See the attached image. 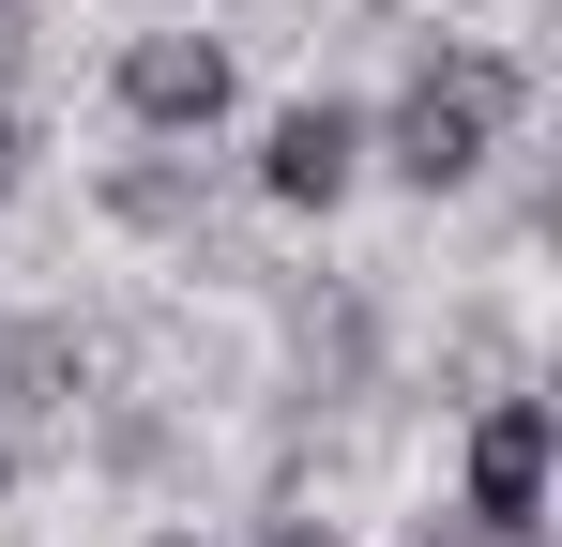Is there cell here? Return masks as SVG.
I'll use <instances>...</instances> for the list:
<instances>
[{
	"label": "cell",
	"mask_w": 562,
	"mask_h": 547,
	"mask_svg": "<svg viewBox=\"0 0 562 547\" xmlns=\"http://www.w3.org/2000/svg\"><path fill=\"white\" fill-rule=\"evenodd\" d=\"M532 46H502V31H426L411 46V91L366 107V182H411V198H471L486 153L532 122Z\"/></svg>",
	"instance_id": "cell-1"
},
{
	"label": "cell",
	"mask_w": 562,
	"mask_h": 547,
	"mask_svg": "<svg viewBox=\"0 0 562 547\" xmlns=\"http://www.w3.org/2000/svg\"><path fill=\"white\" fill-rule=\"evenodd\" d=\"M106 107H122L153 153H198V137L244 107V46H228L213 15H137L122 62H106Z\"/></svg>",
	"instance_id": "cell-2"
},
{
	"label": "cell",
	"mask_w": 562,
	"mask_h": 547,
	"mask_svg": "<svg viewBox=\"0 0 562 547\" xmlns=\"http://www.w3.org/2000/svg\"><path fill=\"white\" fill-rule=\"evenodd\" d=\"M548 380H502V395H471V442H457V502L486 517V533H517V547H548Z\"/></svg>",
	"instance_id": "cell-3"
},
{
	"label": "cell",
	"mask_w": 562,
	"mask_h": 547,
	"mask_svg": "<svg viewBox=\"0 0 562 547\" xmlns=\"http://www.w3.org/2000/svg\"><path fill=\"white\" fill-rule=\"evenodd\" d=\"M259 198L274 213H350L366 198V107L350 91H289L259 122Z\"/></svg>",
	"instance_id": "cell-4"
},
{
	"label": "cell",
	"mask_w": 562,
	"mask_h": 547,
	"mask_svg": "<svg viewBox=\"0 0 562 547\" xmlns=\"http://www.w3.org/2000/svg\"><path fill=\"white\" fill-rule=\"evenodd\" d=\"M92 380H106V350L77 335V320H46V304H31V320L0 335V426H15V442H46V426H77V411H92Z\"/></svg>",
	"instance_id": "cell-5"
},
{
	"label": "cell",
	"mask_w": 562,
	"mask_h": 547,
	"mask_svg": "<svg viewBox=\"0 0 562 547\" xmlns=\"http://www.w3.org/2000/svg\"><path fill=\"white\" fill-rule=\"evenodd\" d=\"M92 213H106V228H153V244H183V259H198V168H183V153L106 168V182H92Z\"/></svg>",
	"instance_id": "cell-6"
},
{
	"label": "cell",
	"mask_w": 562,
	"mask_h": 547,
	"mask_svg": "<svg viewBox=\"0 0 562 547\" xmlns=\"http://www.w3.org/2000/svg\"><path fill=\"white\" fill-rule=\"evenodd\" d=\"M259 547H350V517H319V502H274V517H259Z\"/></svg>",
	"instance_id": "cell-7"
},
{
	"label": "cell",
	"mask_w": 562,
	"mask_h": 547,
	"mask_svg": "<svg viewBox=\"0 0 562 547\" xmlns=\"http://www.w3.org/2000/svg\"><path fill=\"white\" fill-rule=\"evenodd\" d=\"M137 547H213V533H198V517H153V533H137Z\"/></svg>",
	"instance_id": "cell-8"
},
{
	"label": "cell",
	"mask_w": 562,
	"mask_h": 547,
	"mask_svg": "<svg viewBox=\"0 0 562 547\" xmlns=\"http://www.w3.org/2000/svg\"><path fill=\"white\" fill-rule=\"evenodd\" d=\"M15 471H31V442H15V426H0V487H15Z\"/></svg>",
	"instance_id": "cell-9"
},
{
	"label": "cell",
	"mask_w": 562,
	"mask_h": 547,
	"mask_svg": "<svg viewBox=\"0 0 562 547\" xmlns=\"http://www.w3.org/2000/svg\"><path fill=\"white\" fill-rule=\"evenodd\" d=\"M15 15H31V0H0V62H15Z\"/></svg>",
	"instance_id": "cell-10"
},
{
	"label": "cell",
	"mask_w": 562,
	"mask_h": 547,
	"mask_svg": "<svg viewBox=\"0 0 562 547\" xmlns=\"http://www.w3.org/2000/svg\"><path fill=\"white\" fill-rule=\"evenodd\" d=\"M0 182H15V107H0Z\"/></svg>",
	"instance_id": "cell-11"
},
{
	"label": "cell",
	"mask_w": 562,
	"mask_h": 547,
	"mask_svg": "<svg viewBox=\"0 0 562 547\" xmlns=\"http://www.w3.org/2000/svg\"><path fill=\"white\" fill-rule=\"evenodd\" d=\"M366 15H411V0H366Z\"/></svg>",
	"instance_id": "cell-12"
}]
</instances>
